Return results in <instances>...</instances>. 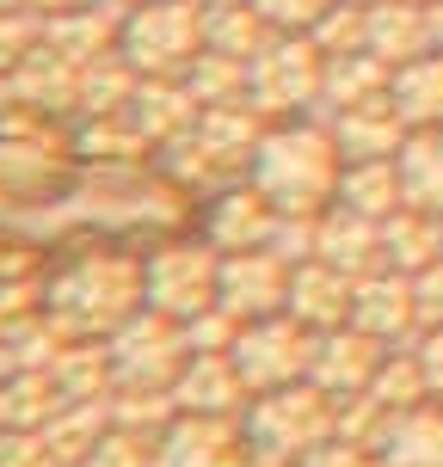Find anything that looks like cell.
<instances>
[{
  "label": "cell",
  "instance_id": "obj_8",
  "mask_svg": "<svg viewBox=\"0 0 443 467\" xmlns=\"http://www.w3.org/2000/svg\"><path fill=\"white\" fill-rule=\"evenodd\" d=\"M258 13H265V25L271 31H314V25L327 19L339 0H253Z\"/></svg>",
  "mask_w": 443,
  "mask_h": 467
},
{
  "label": "cell",
  "instance_id": "obj_1",
  "mask_svg": "<svg viewBox=\"0 0 443 467\" xmlns=\"http://www.w3.org/2000/svg\"><path fill=\"white\" fill-rule=\"evenodd\" d=\"M345 148L321 123H283L258 141V191L278 215H321L339 197L345 179Z\"/></svg>",
  "mask_w": 443,
  "mask_h": 467
},
{
  "label": "cell",
  "instance_id": "obj_13",
  "mask_svg": "<svg viewBox=\"0 0 443 467\" xmlns=\"http://www.w3.org/2000/svg\"><path fill=\"white\" fill-rule=\"evenodd\" d=\"M351 6H375V0H351Z\"/></svg>",
  "mask_w": 443,
  "mask_h": 467
},
{
  "label": "cell",
  "instance_id": "obj_11",
  "mask_svg": "<svg viewBox=\"0 0 443 467\" xmlns=\"http://www.w3.org/2000/svg\"><path fill=\"white\" fill-rule=\"evenodd\" d=\"M197 6H234V0H197Z\"/></svg>",
  "mask_w": 443,
  "mask_h": 467
},
{
  "label": "cell",
  "instance_id": "obj_7",
  "mask_svg": "<svg viewBox=\"0 0 443 467\" xmlns=\"http://www.w3.org/2000/svg\"><path fill=\"white\" fill-rule=\"evenodd\" d=\"M400 191L425 215H443V130H413L400 141Z\"/></svg>",
  "mask_w": 443,
  "mask_h": 467
},
{
  "label": "cell",
  "instance_id": "obj_6",
  "mask_svg": "<svg viewBox=\"0 0 443 467\" xmlns=\"http://www.w3.org/2000/svg\"><path fill=\"white\" fill-rule=\"evenodd\" d=\"M388 99H395V111L406 117L413 130H443V49H431V56H419V62L395 68Z\"/></svg>",
  "mask_w": 443,
  "mask_h": 467
},
{
  "label": "cell",
  "instance_id": "obj_4",
  "mask_svg": "<svg viewBox=\"0 0 443 467\" xmlns=\"http://www.w3.org/2000/svg\"><path fill=\"white\" fill-rule=\"evenodd\" d=\"M308 357H314V345H308L302 327H290V320H253L247 338L234 345V375H247L258 388H283L290 375L314 369Z\"/></svg>",
  "mask_w": 443,
  "mask_h": 467
},
{
  "label": "cell",
  "instance_id": "obj_5",
  "mask_svg": "<svg viewBox=\"0 0 443 467\" xmlns=\"http://www.w3.org/2000/svg\"><path fill=\"white\" fill-rule=\"evenodd\" d=\"M370 56L388 68H406L431 56V6L419 0H375L370 6Z\"/></svg>",
  "mask_w": 443,
  "mask_h": 467
},
{
  "label": "cell",
  "instance_id": "obj_2",
  "mask_svg": "<svg viewBox=\"0 0 443 467\" xmlns=\"http://www.w3.org/2000/svg\"><path fill=\"white\" fill-rule=\"evenodd\" d=\"M117 44L130 56V68L148 80H179L197 68V56L210 49V6L197 0H148L117 19Z\"/></svg>",
  "mask_w": 443,
  "mask_h": 467
},
{
  "label": "cell",
  "instance_id": "obj_9",
  "mask_svg": "<svg viewBox=\"0 0 443 467\" xmlns=\"http://www.w3.org/2000/svg\"><path fill=\"white\" fill-rule=\"evenodd\" d=\"M25 6H37V13H49V19H69V13H93L99 0H25Z\"/></svg>",
  "mask_w": 443,
  "mask_h": 467
},
{
  "label": "cell",
  "instance_id": "obj_12",
  "mask_svg": "<svg viewBox=\"0 0 443 467\" xmlns=\"http://www.w3.org/2000/svg\"><path fill=\"white\" fill-rule=\"evenodd\" d=\"M117 6H148V0H117Z\"/></svg>",
  "mask_w": 443,
  "mask_h": 467
},
{
  "label": "cell",
  "instance_id": "obj_14",
  "mask_svg": "<svg viewBox=\"0 0 443 467\" xmlns=\"http://www.w3.org/2000/svg\"><path fill=\"white\" fill-rule=\"evenodd\" d=\"M419 6H431V0H419Z\"/></svg>",
  "mask_w": 443,
  "mask_h": 467
},
{
  "label": "cell",
  "instance_id": "obj_3",
  "mask_svg": "<svg viewBox=\"0 0 443 467\" xmlns=\"http://www.w3.org/2000/svg\"><path fill=\"white\" fill-rule=\"evenodd\" d=\"M247 93L271 111H302L314 99H327V49L308 31H278L247 62Z\"/></svg>",
  "mask_w": 443,
  "mask_h": 467
},
{
  "label": "cell",
  "instance_id": "obj_10",
  "mask_svg": "<svg viewBox=\"0 0 443 467\" xmlns=\"http://www.w3.org/2000/svg\"><path fill=\"white\" fill-rule=\"evenodd\" d=\"M13 6H25V0H0V13H13Z\"/></svg>",
  "mask_w": 443,
  "mask_h": 467
}]
</instances>
